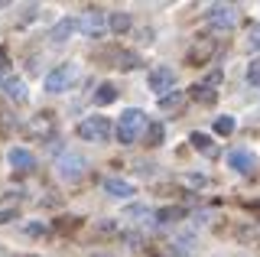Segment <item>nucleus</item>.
<instances>
[{
	"label": "nucleus",
	"instance_id": "24",
	"mask_svg": "<svg viewBox=\"0 0 260 257\" xmlns=\"http://www.w3.org/2000/svg\"><path fill=\"white\" fill-rule=\"evenodd\" d=\"M153 215H156L159 224H169V221H179V218H182V208H159V212H153Z\"/></svg>",
	"mask_w": 260,
	"mask_h": 257
},
{
	"label": "nucleus",
	"instance_id": "23",
	"mask_svg": "<svg viewBox=\"0 0 260 257\" xmlns=\"http://www.w3.org/2000/svg\"><path fill=\"white\" fill-rule=\"evenodd\" d=\"M234 127H238V120H234L231 114H224V117H218V120H215V134H221V137L234 134Z\"/></svg>",
	"mask_w": 260,
	"mask_h": 257
},
{
	"label": "nucleus",
	"instance_id": "14",
	"mask_svg": "<svg viewBox=\"0 0 260 257\" xmlns=\"http://www.w3.org/2000/svg\"><path fill=\"white\" fill-rule=\"evenodd\" d=\"M52 131H55V120L49 114H39L29 120V134H36V137H52Z\"/></svg>",
	"mask_w": 260,
	"mask_h": 257
},
{
	"label": "nucleus",
	"instance_id": "15",
	"mask_svg": "<svg viewBox=\"0 0 260 257\" xmlns=\"http://www.w3.org/2000/svg\"><path fill=\"white\" fill-rule=\"evenodd\" d=\"M143 134H146V143H150V147H159V143L166 140V127H162L159 120H146Z\"/></svg>",
	"mask_w": 260,
	"mask_h": 257
},
{
	"label": "nucleus",
	"instance_id": "11",
	"mask_svg": "<svg viewBox=\"0 0 260 257\" xmlns=\"http://www.w3.org/2000/svg\"><path fill=\"white\" fill-rule=\"evenodd\" d=\"M104 192H108L111 199H134V186H130L127 179H117V176L104 179Z\"/></svg>",
	"mask_w": 260,
	"mask_h": 257
},
{
	"label": "nucleus",
	"instance_id": "17",
	"mask_svg": "<svg viewBox=\"0 0 260 257\" xmlns=\"http://www.w3.org/2000/svg\"><path fill=\"white\" fill-rule=\"evenodd\" d=\"M114 101H117V88H114L111 82L98 85V91H94V104H98V108H104V104H114Z\"/></svg>",
	"mask_w": 260,
	"mask_h": 257
},
{
	"label": "nucleus",
	"instance_id": "22",
	"mask_svg": "<svg viewBox=\"0 0 260 257\" xmlns=\"http://www.w3.org/2000/svg\"><path fill=\"white\" fill-rule=\"evenodd\" d=\"M104 23H108V26H111V33H117V36L130 29V17H127V13H111V17L104 20Z\"/></svg>",
	"mask_w": 260,
	"mask_h": 257
},
{
	"label": "nucleus",
	"instance_id": "30",
	"mask_svg": "<svg viewBox=\"0 0 260 257\" xmlns=\"http://www.w3.org/2000/svg\"><path fill=\"white\" fill-rule=\"evenodd\" d=\"M254 235H257V238H260V228H257V231H254Z\"/></svg>",
	"mask_w": 260,
	"mask_h": 257
},
{
	"label": "nucleus",
	"instance_id": "7",
	"mask_svg": "<svg viewBox=\"0 0 260 257\" xmlns=\"http://www.w3.org/2000/svg\"><path fill=\"white\" fill-rule=\"evenodd\" d=\"M228 166H231L234 173H241V176H250V173L257 170V156L250 153L247 147H238V150L228 153Z\"/></svg>",
	"mask_w": 260,
	"mask_h": 257
},
{
	"label": "nucleus",
	"instance_id": "3",
	"mask_svg": "<svg viewBox=\"0 0 260 257\" xmlns=\"http://www.w3.org/2000/svg\"><path fill=\"white\" fill-rule=\"evenodd\" d=\"M75 75H78V66H75V62H62V66H55L43 78V88H46L49 94H59V91H65V88L75 82Z\"/></svg>",
	"mask_w": 260,
	"mask_h": 257
},
{
	"label": "nucleus",
	"instance_id": "26",
	"mask_svg": "<svg viewBox=\"0 0 260 257\" xmlns=\"http://www.w3.org/2000/svg\"><path fill=\"white\" fill-rule=\"evenodd\" d=\"M247 85L250 88H260V59L247 62Z\"/></svg>",
	"mask_w": 260,
	"mask_h": 257
},
{
	"label": "nucleus",
	"instance_id": "19",
	"mask_svg": "<svg viewBox=\"0 0 260 257\" xmlns=\"http://www.w3.org/2000/svg\"><path fill=\"white\" fill-rule=\"evenodd\" d=\"M179 182H182L185 189L199 192V189H205V186H208V176H202V173H182V176H179Z\"/></svg>",
	"mask_w": 260,
	"mask_h": 257
},
{
	"label": "nucleus",
	"instance_id": "2",
	"mask_svg": "<svg viewBox=\"0 0 260 257\" xmlns=\"http://www.w3.org/2000/svg\"><path fill=\"white\" fill-rule=\"evenodd\" d=\"M111 120L108 117H101V114H91V117H85L78 124V137L81 140H88V143H104V140H111Z\"/></svg>",
	"mask_w": 260,
	"mask_h": 257
},
{
	"label": "nucleus",
	"instance_id": "8",
	"mask_svg": "<svg viewBox=\"0 0 260 257\" xmlns=\"http://www.w3.org/2000/svg\"><path fill=\"white\" fill-rule=\"evenodd\" d=\"M75 23H78V33L81 36H91V39L101 36L104 26H108V23H104V10H88L85 17H78Z\"/></svg>",
	"mask_w": 260,
	"mask_h": 257
},
{
	"label": "nucleus",
	"instance_id": "28",
	"mask_svg": "<svg viewBox=\"0 0 260 257\" xmlns=\"http://www.w3.org/2000/svg\"><path fill=\"white\" fill-rule=\"evenodd\" d=\"M0 69H7V49L0 46Z\"/></svg>",
	"mask_w": 260,
	"mask_h": 257
},
{
	"label": "nucleus",
	"instance_id": "5",
	"mask_svg": "<svg viewBox=\"0 0 260 257\" xmlns=\"http://www.w3.org/2000/svg\"><path fill=\"white\" fill-rule=\"evenodd\" d=\"M205 17H208L211 26H218V29H231V26H238L241 13H238V7H234V4H211Z\"/></svg>",
	"mask_w": 260,
	"mask_h": 257
},
{
	"label": "nucleus",
	"instance_id": "4",
	"mask_svg": "<svg viewBox=\"0 0 260 257\" xmlns=\"http://www.w3.org/2000/svg\"><path fill=\"white\" fill-rule=\"evenodd\" d=\"M85 173H88V159L81 156V153H75V150H65V153L59 156V176H62V179L78 182Z\"/></svg>",
	"mask_w": 260,
	"mask_h": 257
},
{
	"label": "nucleus",
	"instance_id": "9",
	"mask_svg": "<svg viewBox=\"0 0 260 257\" xmlns=\"http://www.w3.org/2000/svg\"><path fill=\"white\" fill-rule=\"evenodd\" d=\"M7 163H10L16 173H32L36 170V156H32V150H26V147H10Z\"/></svg>",
	"mask_w": 260,
	"mask_h": 257
},
{
	"label": "nucleus",
	"instance_id": "1",
	"mask_svg": "<svg viewBox=\"0 0 260 257\" xmlns=\"http://www.w3.org/2000/svg\"><path fill=\"white\" fill-rule=\"evenodd\" d=\"M146 127V114L140 108H127L120 111V120H117V140L120 143H137V137L143 134Z\"/></svg>",
	"mask_w": 260,
	"mask_h": 257
},
{
	"label": "nucleus",
	"instance_id": "27",
	"mask_svg": "<svg viewBox=\"0 0 260 257\" xmlns=\"http://www.w3.org/2000/svg\"><path fill=\"white\" fill-rule=\"evenodd\" d=\"M13 215H16V208H0V224H4V221H10Z\"/></svg>",
	"mask_w": 260,
	"mask_h": 257
},
{
	"label": "nucleus",
	"instance_id": "10",
	"mask_svg": "<svg viewBox=\"0 0 260 257\" xmlns=\"http://www.w3.org/2000/svg\"><path fill=\"white\" fill-rule=\"evenodd\" d=\"M215 52H218V39L205 36L202 43H195L192 49H189V62H192V66H202V62H208Z\"/></svg>",
	"mask_w": 260,
	"mask_h": 257
},
{
	"label": "nucleus",
	"instance_id": "12",
	"mask_svg": "<svg viewBox=\"0 0 260 257\" xmlns=\"http://www.w3.org/2000/svg\"><path fill=\"white\" fill-rule=\"evenodd\" d=\"M72 33H78V23H75V17H62L59 23L52 26V43H65V39H72Z\"/></svg>",
	"mask_w": 260,
	"mask_h": 257
},
{
	"label": "nucleus",
	"instance_id": "6",
	"mask_svg": "<svg viewBox=\"0 0 260 257\" xmlns=\"http://www.w3.org/2000/svg\"><path fill=\"white\" fill-rule=\"evenodd\" d=\"M146 85H150L156 94H166V91H173V85H176V72L169 66H156L150 75H146Z\"/></svg>",
	"mask_w": 260,
	"mask_h": 257
},
{
	"label": "nucleus",
	"instance_id": "21",
	"mask_svg": "<svg viewBox=\"0 0 260 257\" xmlns=\"http://www.w3.org/2000/svg\"><path fill=\"white\" fill-rule=\"evenodd\" d=\"M120 72H134V69H140V55L137 52H117V62H114Z\"/></svg>",
	"mask_w": 260,
	"mask_h": 257
},
{
	"label": "nucleus",
	"instance_id": "29",
	"mask_svg": "<svg viewBox=\"0 0 260 257\" xmlns=\"http://www.w3.org/2000/svg\"><path fill=\"white\" fill-rule=\"evenodd\" d=\"M91 257H111V254H91Z\"/></svg>",
	"mask_w": 260,
	"mask_h": 257
},
{
	"label": "nucleus",
	"instance_id": "13",
	"mask_svg": "<svg viewBox=\"0 0 260 257\" xmlns=\"http://www.w3.org/2000/svg\"><path fill=\"white\" fill-rule=\"evenodd\" d=\"M4 91H7V98L16 101V104H23V101L29 98L26 82H23V78H7V82H4Z\"/></svg>",
	"mask_w": 260,
	"mask_h": 257
},
{
	"label": "nucleus",
	"instance_id": "18",
	"mask_svg": "<svg viewBox=\"0 0 260 257\" xmlns=\"http://www.w3.org/2000/svg\"><path fill=\"white\" fill-rule=\"evenodd\" d=\"M182 104H185V94H182V91H166V94H159V108H162V111H182Z\"/></svg>",
	"mask_w": 260,
	"mask_h": 257
},
{
	"label": "nucleus",
	"instance_id": "16",
	"mask_svg": "<svg viewBox=\"0 0 260 257\" xmlns=\"http://www.w3.org/2000/svg\"><path fill=\"white\" fill-rule=\"evenodd\" d=\"M185 98H192V101H199V104H215L218 101V91H215V88H208V85H195Z\"/></svg>",
	"mask_w": 260,
	"mask_h": 257
},
{
	"label": "nucleus",
	"instance_id": "25",
	"mask_svg": "<svg viewBox=\"0 0 260 257\" xmlns=\"http://www.w3.org/2000/svg\"><path fill=\"white\" fill-rule=\"evenodd\" d=\"M247 49L260 52V23H250L247 26Z\"/></svg>",
	"mask_w": 260,
	"mask_h": 257
},
{
	"label": "nucleus",
	"instance_id": "20",
	"mask_svg": "<svg viewBox=\"0 0 260 257\" xmlns=\"http://www.w3.org/2000/svg\"><path fill=\"white\" fill-rule=\"evenodd\" d=\"M189 143L195 150H202V153H208V156H215V143H211V137L208 134H202V131H195L192 137H189Z\"/></svg>",
	"mask_w": 260,
	"mask_h": 257
}]
</instances>
